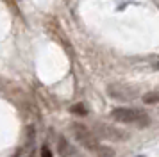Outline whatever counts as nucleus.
<instances>
[{
  "instance_id": "obj_1",
  "label": "nucleus",
  "mask_w": 159,
  "mask_h": 157,
  "mask_svg": "<svg viewBox=\"0 0 159 157\" xmlns=\"http://www.w3.org/2000/svg\"><path fill=\"white\" fill-rule=\"evenodd\" d=\"M111 116L116 121L122 123H139V125H147L148 123V116L141 111V109H130V107H116L111 111Z\"/></svg>"
},
{
  "instance_id": "obj_2",
  "label": "nucleus",
  "mask_w": 159,
  "mask_h": 157,
  "mask_svg": "<svg viewBox=\"0 0 159 157\" xmlns=\"http://www.w3.org/2000/svg\"><path fill=\"white\" fill-rule=\"evenodd\" d=\"M72 128H73L75 139H77L82 146H86L88 150H93V152H98V150H100V145H98V141H97V137H95L93 132H91L88 127L80 125V123H73Z\"/></svg>"
},
{
  "instance_id": "obj_3",
  "label": "nucleus",
  "mask_w": 159,
  "mask_h": 157,
  "mask_svg": "<svg viewBox=\"0 0 159 157\" xmlns=\"http://www.w3.org/2000/svg\"><path fill=\"white\" fill-rule=\"evenodd\" d=\"M143 102H145V104H156V102H159V91H154V93L145 95Z\"/></svg>"
},
{
  "instance_id": "obj_4",
  "label": "nucleus",
  "mask_w": 159,
  "mask_h": 157,
  "mask_svg": "<svg viewBox=\"0 0 159 157\" xmlns=\"http://www.w3.org/2000/svg\"><path fill=\"white\" fill-rule=\"evenodd\" d=\"M59 152H61V155H68L72 150L68 148V143H66V139L65 137H61L59 139Z\"/></svg>"
},
{
  "instance_id": "obj_5",
  "label": "nucleus",
  "mask_w": 159,
  "mask_h": 157,
  "mask_svg": "<svg viewBox=\"0 0 159 157\" xmlns=\"http://www.w3.org/2000/svg\"><path fill=\"white\" fill-rule=\"evenodd\" d=\"M41 157H52V152H50V148H48L47 145L41 148Z\"/></svg>"
},
{
  "instance_id": "obj_6",
  "label": "nucleus",
  "mask_w": 159,
  "mask_h": 157,
  "mask_svg": "<svg viewBox=\"0 0 159 157\" xmlns=\"http://www.w3.org/2000/svg\"><path fill=\"white\" fill-rule=\"evenodd\" d=\"M157 68H159V64H157Z\"/></svg>"
},
{
  "instance_id": "obj_7",
  "label": "nucleus",
  "mask_w": 159,
  "mask_h": 157,
  "mask_svg": "<svg viewBox=\"0 0 159 157\" xmlns=\"http://www.w3.org/2000/svg\"><path fill=\"white\" fill-rule=\"evenodd\" d=\"M139 157H143V155H139Z\"/></svg>"
}]
</instances>
